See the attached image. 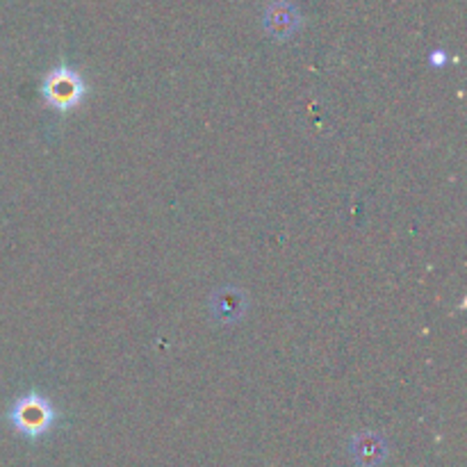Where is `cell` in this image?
<instances>
[{"mask_svg": "<svg viewBox=\"0 0 467 467\" xmlns=\"http://www.w3.org/2000/svg\"><path fill=\"white\" fill-rule=\"evenodd\" d=\"M354 456H356V463L365 467H374L386 459V445H383L381 438L374 436V433H365V436L356 438Z\"/></svg>", "mask_w": 467, "mask_h": 467, "instance_id": "277c9868", "label": "cell"}, {"mask_svg": "<svg viewBox=\"0 0 467 467\" xmlns=\"http://www.w3.org/2000/svg\"><path fill=\"white\" fill-rule=\"evenodd\" d=\"M12 424L16 431H21L27 438H39L50 431V427L57 420L53 404L39 395H26L14 401L12 406Z\"/></svg>", "mask_w": 467, "mask_h": 467, "instance_id": "6da1fadb", "label": "cell"}, {"mask_svg": "<svg viewBox=\"0 0 467 467\" xmlns=\"http://www.w3.org/2000/svg\"><path fill=\"white\" fill-rule=\"evenodd\" d=\"M41 94H44L46 103L55 109H67L78 108L82 103L87 94V85L82 80V76L78 71L68 67L53 68L48 76L44 78V87H41Z\"/></svg>", "mask_w": 467, "mask_h": 467, "instance_id": "7a4b0ae2", "label": "cell"}, {"mask_svg": "<svg viewBox=\"0 0 467 467\" xmlns=\"http://www.w3.org/2000/svg\"><path fill=\"white\" fill-rule=\"evenodd\" d=\"M301 16L296 12V7L287 0H274L265 9V26H267L269 35L278 36V39H285V36L295 35V30L299 27Z\"/></svg>", "mask_w": 467, "mask_h": 467, "instance_id": "3957f363", "label": "cell"}]
</instances>
